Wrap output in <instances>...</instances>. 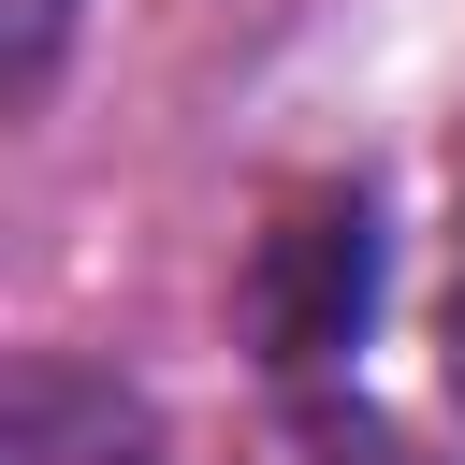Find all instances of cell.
Here are the masks:
<instances>
[{
    "instance_id": "277c9868",
    "label": "cell",
    "mask_w": 465,
    "mask_h": 465,
    "mask_svg": "<svg viewBox=\"0 0 465 465\" xmlns=\"http://www.w3.org/2000/svg\"><path fill=\"white\" fill-rule=\"evenodd\" d=\"M436 363H450V392H465V232H450V291H436Z\"/></svg>"
},
{
    "instance_id": "3957f363",
    "label": "cell",
    "mask_w": 465,
    "mask_h": 465,
    "mask_svg": "<svg viewBox=\"0 0 465 465\" xmlns=\"http://www.w3.org/2000/svg\"><path fill=\"white\" fill-rule=\"evenodd\" d=\"M58 44H73V0H15V29H0V87L44 102V87H58Z\"/></svg>"
},
{
    "instance_id": "7a4b0ae2",
    "label": "cell",
    "mask_w": 465,
    "mask_h": 465,
    "mask_svg": "<svg viewBox=\"0 0 465 465\" xmlns=\"http://www.w3.org/2000/svg\"><path fill=\"white\" fill-rule=\"evenodd\" d=\"M0 465H160V407L73 349H29L0 392Z\"/></svg>"
},
{
    "instance_id": "6da1fadb",
    "label": "cell",
    "mask_w": 465,
    "mask_h": 465,
    "mask_svg": "<svg viewBox=\"0 0 465 465\" xmlns=\"http://www.w3.org/2000/svg\"><path fill=\"white\" fill-rule=\"evenodd\" d=\"M378 320V203L363 189H305L276 203V232L247 247V334L276 378H334Z\"/></svg>"
}]
</instances>
